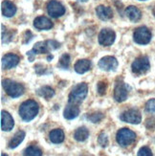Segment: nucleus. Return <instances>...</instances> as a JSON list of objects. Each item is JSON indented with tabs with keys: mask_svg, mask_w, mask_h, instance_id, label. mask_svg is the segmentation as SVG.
<instances>
[{
	"mask_svg": "<svg viewBox=\"0 0 155 156\" xmlns=\"http://www.w3.org/2000/svg\"><path fill=\"white\" fill-rule=\"evenodd\" d=\"M13 126H15V122L12 117V115L7 112L2 110L1 111V129L3 131H11Z\"/></svg>",
	"mask_w": 155,
	"mask_h": 156,
	"instance_id": "nucleus-13",
	"label": "nucleus"
},
{
	"mask_svg": "<svg viewBox=\"0 0 155 156\" xmlns=\"http://www.w3.org/2000/svg\"><path fill=\"white\" fill-rule=\"evenodd\" d=\"M87 92H88V86H87L85 83L77 84L69 94L68 97L69 104H74V105L80 104L86 98Z\"/></svg>",
	"mask_w": 155,
	"mask_h": 156,
	"instance_id": "nucleus-3",
	"label": "nucleus"
},
{
	"mask_svg": "<svg viewBox=\"0 0 155 156\" xmlns=\"http://www.w3.org/2000/svg\"><path fill=\"white\" fill-rule=\"evenodd\" d=\"M79 108L74 104H69L65 107L63 116L66 120H73L79 116Z\"/></svg>",
	"mask_w": 155,
	"mask_h": 156,
	"instance_id": "nucleus-18",
	"label": "nucleus"
},
{
	"mask_svg": "<svg viewBox=\"0 0 155 156\" xmlns=\"http://www.w3.org/2000/svg\"><path fill=\"white\" fill-rule=\"evenodd\" d=\"M39 111V106L36 101L28 100L21 104L19 107V115L24 122H30L33 120Z\"/></svg>",
	"mask_w": 155,
	"mask_h": 156,
	"instance_id": "nucleus-1",
	"label": "nucleus"
},
{
	"mask_svg": "<svg viewBox=\"0 0 155 156\" xmlns=\"http://www.w3.org/2000/svg\"><path fill=\"white\" fill-rule=\"evenodd\" d=\"M138 155L139 156H152V152L150 151V147H141L139 151H138Z\"/></svg>",
	"mask_w": 155,
	"mask_h": 156,
	"instance_id": "nucleus-32",
	"label": "nucleus"
},
{
	"mask_svg": "<svg viewBox=\"0 0 155 156\" xmlns=\"http://www.w3.org/2000/svg\"><path fill=\"white\" fill-rule=\"evenodd\" d=\"M146 112L155 116V99L147 101V103L146 104Z\"/></svg>",
	"mask_w": 155,
	"mask_h": 156,
	"instance_id": "nucleus-28",
	"label": "nucleus"
},
{
	"mask_svg": "<svg viewBox=\"0 0 155 156\" xmlns=\"http://www.w3.org/2000/svg\"><path fill=\"white\" fill-rule=\"evenodd\" d=\"M19 57L16 54H7L2 58V67L3 69H12L19 63Z\"/></svg>",
	"mask_w": 155,
	"mask_h": 156,
	"instance_id": "nucleus-12",
	"label": "nucleus"
},
{
	"mask_svg": "<svg viewBox=\"0 0 155 156\" xmlns=\"http://www.w3.org/2000/svg\"><path fill=\"white\" fill-rule=\"evenodd\" d=\"M27 57H28V58H29V60L31 62H33V59H35V58H36V52L33 51V49L31 51H28V52H27Z\"/></svg>",
	"mask_w": 155,
	"mask_h": 156,
	"instance_id": "nucleus-36",
	"label": "nucleus"
},
{
	"mask_svg": "<svg viewBox=\"0 0 155 156\" xmlns=\"http://www.w3.org/2000/svg\"><path fill=\"white\" fill-rule=\"evenodd\" d=\"M133 39L137 44L140 45H146L150 42L151 40V32L145 26L139 27L133 34Z\"/></svg>",
	"mask_w": 155,
	"mask_h": 156,
	"instance_id": "nucleus-5",
	"label": "nucleus"
},
{
	"mask_svg": "<svg viewBox=\"0 0 155 156\" xmlns=\"http://www.w3.org/2000/svg\"><path fill=\"white\" fill-rule=\"evenodd\" d=\"M37 93L39 95L40 97H42L46 100H50L54 95H55V91H54L53 88L50 86H42L40 87L39 89H37Z\"/></svg>",
	"mask_w": 155,
	"mask_h": 156,
	"instance_id": "nucleus-23",
	"label": "nucleus"
},
{
	"mask_svg": "<svg viewBox=\"0 0 155 156\" xmlns=\"http://www.w3.org/2000/svg\"><path fill=\"white\" fill-rule=\"evenodd\" d=\"M120 119L123 122L131 125H139L142 122V115L138 109L132 108V109H129L125 111L123 114H121Z\"/></svg>",
	"mask_w": 155,
	"mask_h": 156,
	"instance_id": "nucleus-7",
	"label": "nucleus"
},
{
	"mask_svg": "<svg viewBox=\"0 0 155 156\" xmlns=\"http://www.w3.org/2000/svg\"><path fill=\"white\" fill-rule=\"evenodd\" d=\"M74 68L78 74H83L91 69V62L89 59H79Z\"/></svg>",
	"mask_w": 155,
	"mask_h": 156,
	"instance_id": "nucleus-19",
	"label": "nucleus"
},
{
	"mask_svg": "<svg viewBox=\"0 0 155 156\" xmlns=\"http://www.w3.org/2000/svg\"><path fill=\"white\" fill-rule=\"evenodd\" d=\"M136 140V134L129 128H122L118 130L116 135V141L121 147H129L132 145Z\"/></svg>",
	"mask_w": 155,
	"mask_h": 156,
	"instance_id": "nucleus-4",
	"label": "nucleus"
},
{
	"mask_svg": "<svg viewBox=\"0 0 155 156\" xmlns=\"http://www.w3.org/2000/svg\"><path fill=\"white\" fill-rule=\"evenodd\" d=\"M25 138V132L23 130H19L17 131L16 134H15V136L12 137V139L10 141V143H9V147L10 148H16L17 147L20 143L24 140Z\"/></svg>",
	"mask_w": 155,
	"mask_h": 156,
	"instance_id": "nucleus-21",
	"label": "nucleus"
},
{
	"mask_svg": "<svg viewBox=\"0 0 155 156\" xmlns=\"http://www.w3.org/2000/svg\"><path fill=\"white\" fill-rule=\"evenodd\" d=\"M104 118V115L103 113H100V112H95L93 114L87 115V119H88L90 122H92V123H94V124L99 123V122H100Z\"/></svg>",
	"mask_w": 155,
	"mask_h": 156,
	"instance_id": "nucleus-27",
	"label": "nucleus"
},
{
	"mask_svg": "<svg viewBox=\"0 0 155 156\" xmlns=\"http://www.w3.org/2000/svg\"><path fill=\"white\" fill-rule=\"evenodd\" d=\"M24 155H28V156H41L42 151L40 148H38L36 146H30L24 151Z\"/></svg>",
	"mask_w": 155,
	"mask_h": 156,
	"instance_id": "nucleus-26",
	"label": "nucleus"
},
{
	"mask_svg": "<svg viewBox=\"0 0 155 156\" xmlns=\"http://www.w3.org/2000/svg\"><path fill=\"white\" fill-rule=\"evenodd\" d=\"M106 89H107V83L106 81H99L98 83V85H97V91L99 93V95H100V96H103V95H104L106 93Z\"/></svg>",
	"mask_w": 155,
	"mask_h": 156,
	"instance_id": "nucleus-29",
	"label": "nucleus"
},
{
	"mask_svg": "<svg viewBox=\"0 0 155 156\" xmlns=\"http://www.w3.org/2000/svg\"><path fill=\"white\" fill-rule=\"evenodd\" d=\"M129 86L123 81H117L115 89H114V99L118 103H123L127 99L129 95Z\"/></svg>",
	"mask_w": 155,
	"mask_h": 156,
	"instance_id": "nucleus-10",
	"label": "nucleus"
},
{
	"mask_svg": "<svg viewBox=\"0 0 155 156\" xmlns=\"http://www.w3.org/2000/svg\"><path fill=\"white\" fill-rule=\"evenodd\" d=\"M2 86L4 88V90L6 91L7 95L10 96L11 98H18L20 96H22L25 90L24 86L21 83L13 81L10 79L3 80Z\"/></svg>",
	"mask_w": 155,
	"mask_h": 156,
	"instance_id": "nucleus-2",
	"label": "nucleus"
},
{
	"mask_svg": "<svg viewBox=\"0 0 155 156\" xmlns=\"http://www.w3.org/2000/svg\"><path fill=\"white\" fill-rule=\"evenodd\" d=\"M146 126L147 128H150V129H153V128H155V116L150 118V119H147L146 123Z\"/></svg>",
	"mask_w": 155,
	"mask_h": 156,
	"instance_id": "nucleus-35",
	"label": "nucleus"
},
{
	"mask_svg": "<svg viewBox=\"0 0 155 156\" xmlns=\"http://www.w3.org/2000/svg\"><path fill=\"white\" fill-rule=\"evenodd\" d=\"M33 50L36 52V54H46L50 52L48 46H47L46 40L45 41H39L35 44V46L33 47Z\"/></svg>",
	"mask_w": 155,
	"mask_h": 156,
	"instance_id": "nucleus-24",
	"label": "nucleus"
},
{
	"mask_svg": "<svg viewBox=\"0 0 155 156\" xmlns=\"http://www.w3.org/2000/svg\"><path fill=\"white\" fill-rule=\"evenodd\" d=\"M89 136V131L85 126L79 127L74 132V138H75L78 142H83L85 141Z\"/></svg>",
	"mask_w": 155,
	"mask_h": 156,
	"instance_id": "nucleus-22",
	"label": "nucleus"
},
{
	"mask_svg": "<svg viewBox=\"0 0 155 156\" xmlns=\"http://www.w3.org/2000/svg\"><path fill=\"white\" fill-rule=\"evenodd\" d=\"M47 59H48V62H51V59H53V56H48Z\"/></svg>",
	"mask_w": 155,
	"mask_h": 156,
	"instance_id": "nucleus-37",
	"label": "nucleus"
},
{
	"mask_svg": "<svg viewBox=\"0 0 155 156\" xmlns=\"http://www.w3.org/2000/svg\"><path fill=\"white\" fill-rule=\"evenodd\" d=\"M33 38V34L31 31H26L24 33V37H23V43L24 44H27V43H29L31 41V39Z\"/></svg>",
	"mask_w": 155,
	"mask_h": 156,
	"instance_id": "nucleus-34",
	"label": "nucleus"
},
{
	"mask_svg": "<svg viewBox=\"0 0 155 156\" xmlns=\"http://www.w3.org/2000/svg\"><path fill=\"white\" fill-rule=\"evenodd\" d=\"M1 10H2V15L5 17H12L17 11L16 6L12 2L9 1V0H5V1L2 2Z\"/></svg>",
	"mask_w": 155,
	"mask_h": 156,
	"instance_id": "nucleus-15",
	"label": "nucleus"
},
{
	"mask_svg": "<svg viewBox=\"0 0 155 156\" xmlns=\"http://www.w3.org/2000/svg\"><path fill=\"white\" fill-rule=\"evenodd\" d=\"M116 39V34L112 29L104 28L99 34V43L103 46H110Z\"/></svg>",
	"mask_w": 155,
	"mask_h": 156,
	"instance_id": "nucleus-9",
	"label": "nucleus"
},
{
	"mask_svg": "<svg viewBox=\"0 0 155 156\" xmlns=\"http://www.w3.org/2000/svg\"><path fill=\"white\" fill-rule=\"evenodd\" d=\"M71 62V58L68 54H64L62 56V58H59V62L58 63V66L62 69H68V67Z\"/></svg>",
	"mask_w": 155,
	"mask_h": 156,
	"instance_id": "nucleus-25",
	"label": "nucleus"
},
{
	"mask_svg": "<svg viewBox=\"0 0 155 156\" xmlns=\"http://www.w3.org/2000/svg\"><path fill=\"white\" fill-rule=\"evenodd\" d=\"M96 13L100 19L102 20H109L113 17V11L110 7L100 5L96 8Z\"/></svg>",
	"mask_w": 155,
	"mask_h": 156,
	"instance_id": "nucleus-16",
	"label": "nucleus"
},
{
	"mask_svg": "<svg viewBox=\"0 0 155 156\" xmlns=\"http://www.w3.org/2000/svg\"><path fill=\"white\" fill-rule=\"evenodd\" d=\"M33 27L37 30H50L53 28V23L46 16H38L33 20Z\"/></svg>",
	"mask_w": 155,
	"mask_h": 156,
	"instance_id": "nucleus-14",
	"label": "nucleus"
},
{
	"mask_svg": "<svg viewBox=\"0 0 155 156\" xmlns=\"http://www.w3.org/2000/svg\"><path fill=\"white\" fill-rule=\"evenodd\" d=\"M79 1H82V2H85V1H87V0H79Z\"/></svg>",
	"mask_w": 155,
	"mask_h": 156,
	"instance_id": "nucleus-39",
	"label": "nucleus"
},
{
	"mask_svg": "<svg viewBox=\"0 0 155 156\" xmlns=\"http://www.w3.org/2000/svg\"><path fill=\"white\" fill-rule=\"evenodd\" d=\"M152 13H153V15H154V16H155V7H154V8L152 9Z\"/></svg>",
	"mask_w": 155,
	"mask_h": 156,
	"instance_id": "nucleus-38",
	"label": "nucleus"
},
{
	"mask_svg": "<svg viewBox=\"0 0 155 156\" xmlns=\"http://www.w3.org/2000/svg\"><path fill=\"white\" fill-rule=\"evenodd\" d=\"M140 1H145V0H140Z\"/></svg>",
	"mask_w": 155,
	"mask_h": 156,
	"instance_id": "nucleus-40",
	"label": "nucleus"
},
{
	"mask_svg": "<svg viewBox=\"0 0 155 156\" xmlns=\"http://www.w3.org/2000/svg\"><path fill=\"white\" fill-rule=\"evenodd\" d=\"M125 15L132 22H137L142 17V12L135 6H129L125 9Z\"/></svg>",
	"mask_w": 155,
	"mask_h": 156,
	"instance_id": "nucleus-17",
	"label": "nucleus"
},
{
	"mask_svg": "<svg viewBox=\"0 0 155 156\" xmlns=\"http://www.w3.org/2000/svg\"><path fill=\"white\" fill-rule=\"evenodd\" d=\"M49 139L53 144H60L64 141V132L59 129V128H56L50 132L49 134Z\"/></svg>",
	"mask_w": 155,
	"mask_h": 156,
	"instance_id": "nucleus-20",
	"label": "nucleus"
},
{
	"mask_svg": "<svg viewBox=\"0 0 155 156\" xmlns=\"http://www.w3.org/2000/svg\"><path fill=\"white\" fill-rule=\"evenodd\" d=\"M98 142H99V144L102 146L103 147H107V145H108V138H107L106 134H104V132L100 133V136H99V139H98Z\"/></svg>",
	"mask_w": 155,
	"mask_h": 156,
	"instance_id": "nucleus-31",
	"label": "nucleus"
},
{
	"mask_svg": "<svg viewBox=\"0 0 155 156\" xmlns=\"http://www.w3.org/2000/svg\"><path fill=\"white\" fill-rule=\"evenodd\" d=\"M46 9L48 15L54 18H58L59 16H62L65 12V8L63 7V5L57 1V0H50L47 3Z\"/></svg>",
	"mask_w": 155,
	"mask_h": 156,
	"instance_id": "nucleus-8",
	"label": "nucleus"
},
{
	"mask_svg": "<svg viewBox=\"0 0 155 156\" xmlns=\"http://www.w3.org/2000/svg\"><path fill=\"white\" fill-rule=\"evenodd\" d=\"M150 68V60L147 57H140L136 58L131 64V70L136 75H143Z\"/></svg>",
	"mask_w": 155,
	"mask_h": 156,
	"instance_id": "nucleus-6",
	"label": "nucleus"
},
{
	"mask_svg": "<svg viewBox=\"0 0 155 156\" xmlns=\"http://www.w3.org/2000/svg\"><path fill=\"white\" fill-rule=\"evenodd\" d=\"M12 39V32L7 33L5 31V34H2V43H8Z\"/></svg>",
	"mask_w": 155,
	"mask_h": 156,
	"instance_id": "nucleus-33",
	"label": "nucleus"
},
{
	"mask_svg": "<svg viewBox=\"0 0 155 156\" xmlns=\"http://www.w3.org/2000/svg\"><path fill=\"white\" fill-rule=\"evenodd\" d=\"M98 65L104 71H115L118 67V60L115 57L105 56L100 59Z\"/></svg>",
	"mask_w": 155,
	"mask_h": 156,
	"instance_id": "nucleus-11",
	"label": "nucleus"
},
{
	"mask_svg": "<svg viewBox=\"0 0 155 156\" xmlns=\"http://www.w3.org/2000/svg\"><path fill=\"white\" fill-rule=\"evenodd\" d=\"M46 43H47V46H48V48H49L50 51L56 50V49H58L60 47V43H58L57 40H54V39L46 40Z\"/></svg>",
	"mask_w": 155,
	"mask_h": 156,
	"instance_id": "nucleus-30",
	"label": "nucleus"
}]
</instances>
